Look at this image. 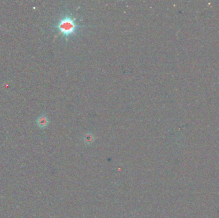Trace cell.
I'll list each match as a JSON object with an SVG mask.
<instances>
[{"label":"cell","mask_w":219,"mask_h":218,"mask_svg":"<svg viewBox=\"0 0 219 218\" xmlns=\"http://www.w3.org/2000/svg\"><path fill=\"white\" fill-rule=\"evenodd\" d=\"M55 27L59 31V35H62L67 41L71 37L76 35L83 26L79 23L72 14L67 12L59 19Z\"/></svg>","instance_id":"obj_1"},{"label":"cell","mask_w":219,"mask_h":218,"mask_svg":"<svg viewBox=\"0 0 219 218\" xmlns=\"http://www.w3.org/2000/svg\"><path fill=\"white\" fill-rule=\"evenodd\" d=\"M37 123L39 127L44 128L47 126L48 123H49V120H48V118L46 116L42 115L37 119Z\"/></svg>","instance_id":"obj_2"},{"label":"cell","mask_w":219,"mask_h":218,"mask_svg":"<svg viewBox=\"0 0 219 218\" xmlns=\"http://www.w3.org/2000/svg\"><path fill=\"white\" fill-rule=\"evenodd\" d=\"M94 139H95L94 136L92 133H86L83 136L84 142L88 145L94 142Z\"/></svg>","instance_id":"obj_3"}]
</instances>
